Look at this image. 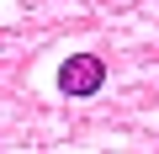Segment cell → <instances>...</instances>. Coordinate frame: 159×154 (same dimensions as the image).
<instances>
[{"mask_svg":"<svg viewBox=\"0 0 159 154\" xmlns=\"http://www.w3.org/2000/svg\"><path fill=\"white\" fill-rule=\"evenodd\" d=\"M101 80H106V64H101L96 53H74V58L58 69L64 96H96V91H101Z\"/></svg>","mask_w":159,"mask_h":154,"instance_id":"cell-1","label":"cell"}]
</instances>
